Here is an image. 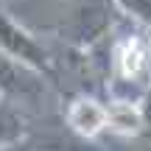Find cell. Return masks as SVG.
<instances>
[{
  "label": "cell",
  "instance_id": "6da1fadb",
  "mask_svg": "<svg viewBox=\"0 0 151 151\" xmlns=\"http://www.w3.org/2000/svg\"><path fill=\"white\" fill-rule=\"evenodd\" d=\"M109 81L132 84L148 90L151 87V42L148 28L123 31L115 37L109 48Z\"/></svg>",
  "mask_w": 151,
  "mask_h": 151
},
{
  "label": "cell",
  "instance_id": "7a4b0ae2",
  "mask_svg": "<svg viewBox=\"0 0 151 151\" xmlns=\"http://www.w3.org/2000/svg\"><path fill=\"white\" fill-rule=\"evenodd\" d=\"M0 53L31 67L39 76H50V56L42 48V42L17 20H11L3 6H0Z\"/></svg>",
  "mask_w": 151,
  "mask_h": 151
},
{
  "label": "cell",
  "instance_id": "3957f363",
  "mask_svg": "<svg viewBox=\"0 0 151 151\" xmlns=\"http://www.w3.org/2000/svg\"><path fill=\"white\" fill-rule=\"evenodd\" d=\"M39 92H42V76L0 53V98L17 104V98H34Z\"/></svg>",
  "mask_w": 151,
  "mask_h": 151
},
{
  "label": "cell",
  "instance_id": "277c9868",
  "mask_svg": "<svg viewBox=\"0 0 151 151\" xmlns=\"http://www.w3.org/2000/svg\"><path fill=\"white\" fill-rule=\"evenodd\" d=\"M65 120L78 137L92 140L101 132H106V106L101 101H95V98H90V95H78L67 104Z\"/></svg>",
  "mask_w": 151,
  "mask_h": 151
},
{
  "label": "cell",
  "instance_id": "5b68a950",
  "mask_svg": "<svg viewBox=\"0 0 151 151\" xmlns=\"http://www.w3.org/2000/svg\"><path fill=\"white\" fill-rule=\"evenodd\" d=\"M22 137H25V115L14 101L0 98V151L20 146Z\"/></svg>",
  "mask_w": 151,
  "mask_h": 151
},
{
  "label": "cell",
  "instance_id": "8992f818",
  "mask_svg": "<svg viewBox=\"0 0 151 151\" xmlns=\"http://www.w3.org/2000/svg\"><path fill=\"white\" fill-rule=\"evenodd\" d=\"M106 106V129L118 134H137L143 132V118H140V104H120L109 101Z\"/></svg>",
  "mask_w": 151,
  "mask_h": 151
},
{
  "label": "cell",
  "instance_id": "52a82bcc",
  "mask_svg": "<svg viewBox=\"0 0 151 151\" xmlns=\"http://www.w3.org/2000/svg\"><path fill=\"white\" fill-rule=\"evenodd\" d=\"M112 3L129 22H137L140 28H151V0H112Z\"/></svg>",
  "mask_w": 151,
  "mask_h": 151
},
{
  "label": "cell",
  "instance_id": "ba28073f",
  "mask_svg": "<svg viewBox=\"0 0 151 151\" xmlns=\"http://www.w3.org/2000/svg\"><path fill=\"white\" fill-rule=\"evenodd\" d=\"M140 118H143V129H151V87L146 90V95H143V101H140Z\"/></svg>",
  "mask_w": 151,
  "mask_h": 151
},
{
  "label": "cell",
  "instance_id": "9c48e42d",
  "mask_svg": "<svg viewBox=\"0 0 151 151\" xmlns=\"http://www.w3.org/2000/svg\"><path fill=\"white\" fill-rule=\"evenodd\" d=\"M3 151H20V146H14V148H3Z\"/></svg>",
  "mask_w": 151,
  "mask_h": 151
},
{
  "label": "cell",
  "instance_id": "30bf717a",
  "mask_svg": "<svg viewBox=\"0 0 151 151\" xmlns=\"http://www.w3.org/2000/svg\"><path fill=\"white\" fill-rule=\"evenodd\" d=\"M148 42H151V28H148Z\"/></svg>",
  "mask_w": 151,
  "mask_h": 151
}]
</instances>
